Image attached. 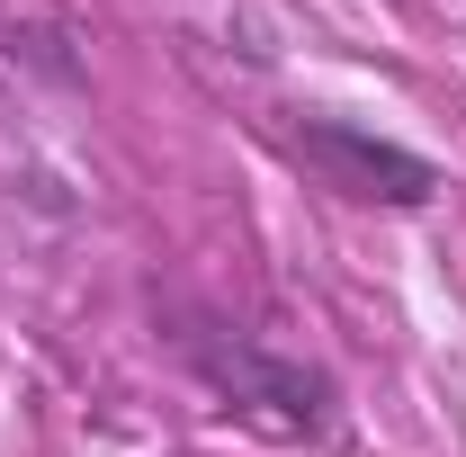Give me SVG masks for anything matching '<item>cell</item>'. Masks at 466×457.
I'll return each mask as SVG.
<instances>
[{
    "instance_id": "obj_1",
    "label": "cell",
    "mask_w": 466,
    "mask_h": 457,
    "mask_svg": "<svg viewBox=\"0 0 466 457\" xmlns=\"http://www.w3.org/2000/svg\"><path fill=\"white\" fill-rule=\"evenodd\" d=\"M171 350L188 359V377L225 403L233 421H251L260 440H332L341 431V377L314 359H279L269 341L233 332L216 314H179Z\"/></svg>"
},
{
    "instance_id": "obj_2",
    "label": "cell",
    "mask_w": 466,
    "mask_h": 457,
    "mask_svg": "<svg viewBox=\"0 0 466 457\" xmlns=\"http://www.w3.org/2000/svg\"><path fill=\"white\" fill-rule=\"evenodd\" d=\"M288 153L323 179L332 198H350V207L421 216V207L449 188V171H440L431 153H412V144L377 135V126H359V117H296V126H288Z\"/></svg>"
}]
</instances>
